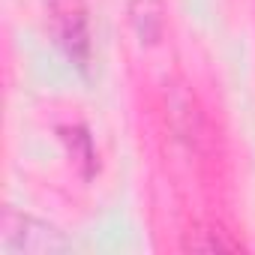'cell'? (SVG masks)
Returning <instances> with one entry per match:
<instances>
[{
  "label": "cell",
  "instance_id": "1",
  "mask_svg": "<svg viewBox=\"0 0 255 255\" xmlns=\"http://www.w3.org/2000/svg\"><path fill=\"white\" fill-rule=\"evenodd\" d=\"M69 240L48 222L6 207L0 216V252L3 255H60Z\"/></svg>",
  "mask_w": 255,
  "mask_h": 255
},
{
  "label": "cell",
  "instance_id": "2",
  "mask_svg": "<svg viewBox=\"0 0 255 255\" xmlns=\"http://www.w3.org/2000/svg\"><path fill=\"white\" fill-rule=\"evenodd\" d=\"M165 123L171 135L186 144L192 153H207L210 150V123H207V114L198 102V96L180 84V81H171L165 87Z\"/></svg>",
  "mask_w": 255,
  "mask_h": 255
},
{
  "label": "cell",
  "instance_id": "3",
  "mask_svg": "<svg viewBox=\"0 0 255 255\" xmlns=\"http://www.w3.org/2000/svg\"><path fill=\"white\" fill-rule=\"evenodd\" d=\"M183 249L186 252H234L240 249V243L231 240L228 231L222 228H198L183 237Z\"/></svg>",
  "mask_w": 255,
  "mask_h": 255
},
{
  "label": "cell",
  "instance_id": "4",
  "mask_svg": "<svg viewBox=\"0 0 255 255\" xmlns=\"http://www.w3.org/2000/svg\"><path fill=\"white\" fill-rule=\"evenodd\" d=\"M60 138L66 141L72 159L81 165L84 177H90L93 168H96V150H93V141H90L87 129H81V126H63V129H60Z\"/></svg>",
  "mask_w": 255,
  "mask_h": 255
}]
</instances>
